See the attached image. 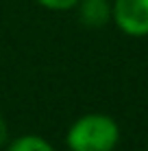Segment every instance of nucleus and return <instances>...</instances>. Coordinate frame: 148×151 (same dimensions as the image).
I'll use <instances>...</instances> for the list:
<instances>
[{
	"instance_id": "4",
	"label": "nucleus",
	"mask_w": 148,
	"mask_h": 151,
	"mask_svg": "<svg viewBox=\"0 0 148 151\" xmlns=\"http://www.w3.org/2000/svg\"><path fill=\"white\" fill-rule=\"evenodd\" d=\"M7 151H55V147L42 136L26 134V136L15 138L13 142L7 147Z\"/></svg>"
},
{
	"instance_id": "2",
	"label": "nucleus",
	"mask_w": 148,
	"mask_h": 151,
	"mask_svg": "<svg viewBox=\"0 0 148 151\" xmlns=\"http://www.w3.org/2000/svg\"><path fill=\"white\" fill-rule=\"evenodd\" d=\"M111 11V18L126 35H148V0H115Z\"/></svg>"
},
{
	"instance_id": "1",
	"label": "nucleus",
	"mask_w": 148,
	"mask_h": 151,
	"mask_svg": "<svg viewBox=\"0 0 148 151\" xmlns=\"http://www.w3.org/2000/svg\"><path fill=\"white\" fill-rule=\"evenodd\" d=\"M120 140V127L107 114H85L68 129L70 151H113Z\"/></svg>"
},
{
	"instance_id": "5",
	"label": "nucleus",
	"mask_w": 148,
	"mask_h": 151,
	"mask_svg": "<svg viewBox=\"0 0 148 151\" xmlns=\"http://www.w3.org/2000/svg\"><path fill=\"white\" fill-rule=\"evenodd\" d=\"M79 0H37V4H42L44 9H50V11H70V9L76 7Z\"/></svg>"
},
{
	"instance_id": "3",
	"label": "nucleus",
	"mask_w": 148,
	"mask_h": 151,
	"mask_svg": "<svg viewBox=\"0 0 148 151\" xmlns=\"http://www.w3.org/2000/svg\"><path fill=\"white\" fill-rule=\"evenodd\" d=\"M76 7H79V20L89 29L105 27L113 13L109 0H79Z\"/></svg>"
},
{
	"instance_id": "6",
	"label": "nucleus",
	"mask_w": 148,
	"mask_h": 151,
	"mask_svg": "<svg viewBox=\"0 0 148 151\" xmlns=\"http://www.w3.org/2000/svg\"><path fill=\"white\" fill-rule=\"evenodd\" d=\"M7 142H9V127L4 123V118L0 116V147H4Z\"/></svg>"
}]
</instances>
